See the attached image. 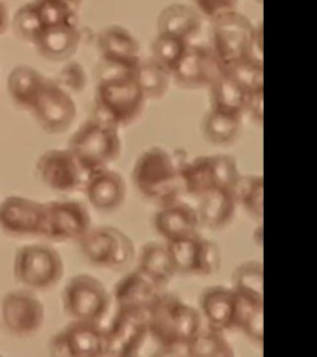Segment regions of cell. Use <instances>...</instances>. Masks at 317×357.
I'll return each mask as SVG.
<instances>
[{
    "mask_svg": "<svg viewBox=\"0 0 317 357\" xmlns=\"http://www.w3.org/2000/svg\"><path fill=\"white\" fill-rule=\"evenodd\" d=\"M62 305L71 320L100 323L111 305V296L93 275L77 274L63 288Z\"/></svg>",
    "mask_w": 317,
    "mask_h": 357,
    "instance_id": "ba28073f",
    "label": "cell"
},
{
    "mask_svg": "<svg viewBox=\"0 0 317 357\" xmlns=\"http://www.w3.org/2000/svg\"><path fill=\"white\" fill-rule=\"evenodd\" d=\"M92 229L87 207L75 200L44 202L42 237L52 242H78Z\"/></svg>",
    "mask_w": 317,
    "mask_h": 357,
    "instance_id": "9c48e42d",
    "label": "cell"
},
{
    "mask_svg": "<svg viewBox=\"0 0 317 357\" xmlns=\"http://www.w3.org/2000/svg\"><path fill=\"white\" fill-rule=\"evenodd\" d=\"M208 89L211 96L212 109L240 117L245 113L248 93L229 73H221Z\"/></svg>",
    "mask_w": 317,
    "mask_h": 357,
    "instance_id": "4316f807",
    "label": "cell"
},
{
    "mask_svg": "<svg viewBox=\"0 0 317 357\" xmlns=\"http://www.w3.org/2000/svg\"><path fill=\"white\" fill-rule=\"evenodd\" d=\"M138 271L162 288L171 280L175 273H178L167 245L156 242L148 243L141 248Z\"/></svg>",
    "mask_w": 317,
    "mask_h": 357,
    "instance_id": "484cf974",
    "label": "cell"
},
{
    "mask_svg": "<svg viewBox=\"0 0 317 357\" xmlns=\"http://www.w3.org/2000/svg\"><path fill=\"white\" fill-rule=\"evenodd\" d=\"M242 128V117L212 109L203 118L202 130L213 144H231L238 138Z\"/></svg>",
    "mask_w": 317,
    "mask_h": 357,
    "instance_id": "f1b7e54d",
    "label": "cell"
},
{
    "mask_svg": "<svg viewBox=\"0 0 317 357\" xmlns=\"http://www.w3.org/2000/svg\"><path fill=\"white\" fill-rule=\"evenodd\" d=\"M63 1L71 4L75 9H77L78 6H81V3H82V0H63Z\"/></svg>",
    "mask_w": 317,
    "mask_h": 357,
    "instance_id": "bcb514c9",
    "label": "cell"
},
{
    "mask_svg": "<svg viewBox=\"0 0 317 357\" xmlns=\"http://www.w3.org/2000/svg\"><path fill=\"white\" fill-rule=\"evenodd\" d=\"M146 100H159L165 95L171 75L153 59H141L134 71Z\"/></svg>",
    "mask_w": 317,
    "mask_h": 357,
    "instance_id": "f546056e",
    "label": "cell"
},
{
    "mask_svg": "<svg viewBox=\"0 0 317 357\" xmlns=\"http://www.w3.org/2000/svg\"><path fill=\"white\" fill-rule=\"evenodd\" d=\"M13 273L22 288L46 291L55 288L65 273L59 252L45 245H22L14 257Z\"/></svg>",
    "mask_w": 317,
    "mask_h": 357,
    "instance_id": "8992f818",
    "label": "cell"
},
{
    "mask_svg": "<svg viewBox=\"0 0 317 357\" xmlns=\"http://www.w3.org/2000/svg\"><path fill=\"white\" fill-rule=\"evenodd\" d=\"M145 100L146 98L134 71H124L105 65L100 66L93 116L121 128L139 117Z\"/></svg>",
    "mask_w": 317,
    "mask_h": 357,
    "instance_id": "6da1fadb",
    "label": "cell"
},
{
    "mask_svg": "<svg viewBox=\"0 0 317 357\" xmlns=\"http://www.w3.org/2000/svg\"><path fill=\"white\" fill-rule=\"evenodd\" d=\"M233 290L245 301L264 304V268L262 263L247 262L235 269Z\"/></svg>",
    "mask_w": 317,
    "mask_h": 357,
    "instance_id": "83f0119b",
    "label": "cell"
},
{
    "mask_svg": "<svg viewBox=\"0 0 317 357\" xmlns=\"http://www.w3.org/2000/svg\"><path fill=\"white\" fill-rule=\"evenodd\" d=\"M234 351L222 333L216 330H200L190 340L189 356L191 357H231Z\"/></svg>",
    "mask_w": 317,
    "mask_h": 357,
    "instance_id": "836d02e7",
    "label": "cell"
},
{
    "mask_svg": "<svg viewBox=\"0 0 317 357\" xmlns=\"http://www.w3.org/2000/svg\"><path fill=\"white\" fill-rule=\"evenodd\" d=\"M45 28L76 26V9L63 0H33Z\"/></svg>",
    "mask_w": 317,
    "mask_h": 357,
    "instance_id": "8d00e7d4",
    "label": "cell"
},
{
    "mask_svg": "<svg viewBox=\"0 0 317 357\" xmlns=\"http://www.w3.org/2000/svg\"><path fill=\"white\" fill-rule=\"evenodd\" d=\"M197 213L201 225L208 229H223L229 225L235 213L237 197L233 190L213 188L208 190L199 199Z\"/></svg>",
    "mask_w": 317,
    "mask_h": 357,
    "instance_id": "7402d4cb",
    "label": "cell"
},
{
    "mask_svg": "<svg viewBox=\"0 0 317 357\" xmlns=\"http://www.w3.org/2000/svg\"><path fill=\"white\" fill-rule=\"evenodd\" d=\"M222 73L211 47L190 44L171 77L183 89H197L210 87Z\"/></svg>",
    "mask_w": 317,
    "mask_h": 357,
    "instance_id": "e0dca14e",
    "label": "cell"
},
{
    "mask_svg": "<svg viewBox=\"0 0 317 357\" xmlns=\"http://www.w3.org/2000/svg\"><path fill=\"white\" fill-rule=\"evenodd\" d=\"M35 172L46 188L61 194L82 190L88 176L68 148L45 151L36 162Z\"/></svg>",
    "mask_w": 317,
    "mask_h": 357,
    "instance_id": "7c38bea8",
    "label": "cell"
},
{
    "mask_svg": "<svg viewBox=\"0 0 317 357\" xmlns=\"http://www.w3.org/2000/svg\"><path fill=\"white\" fill-rule=\"evenodd\" d=\"M258 1H262V0H258Z\"/></svg>",
    "mask_w": 317,
    "mask_h": 357,
    "instance_id": "7dc6e473",
    "label": "cell"
},
{
    "mask_svg": "<svg viewBox=\"0 0 317 357\" xmlns=\"http://www.w3.org/2000/svg\"><path fill=\"white\" fill-rule=\"evenodd\" d=\"M91 206L100 212H113L122 206L127 188L122 175L109 167L88 174L82 188Z\"/></svg>",
    "mask_w": 317,
    "mask_h": 357,
    "instance_id": "d6986e66",
    "label": "cell"
},
{
    "mask_svg": "<svg viewBox=\"0 0 317 357\" xmlns=\"http://www.w3.org/2000/svg\"><path fill=\"white\" fill-rule=\"evenodd\" d=\"M238 204L252 218L262 220L264 213V181L262 176H240L234 188Z\"/></svg>",
    "mask_w": 317,
    "mask_h": 357,
    "instance_id": "d6a6232c",
    "label": "cell"
},
{
    "mask_svg": "<svg viewBox=\"0 0 317 357\" xmlns=\"http://www.w3.org/2000/svg\"><path fill=\"white\" fill-rule=\"evenodd\" d=\"M49 352L55 357H98L107 355L106 329L100 323L72 320L52 336Z\"/></svg>",
    "mask_w": 317,
    "mask_h": 357,
    "instance_id": "30bf717a",
    "label": "cell"
},
{
    "mask_svg": "<svg viewBox=\"0 0 317 357\" xmlns=\"http://www.w3.org/2000/svg\"><path fill=\"white\" fill-rule=\"evenodd\" d=\"M81 43V33L76 26L45 28L33 46L45 60L62 62L70 60Z\"/></svg>",
    "mask_w": 317,
    "mask_h": 357,
    "instance_id": "603a6c76",
    "label": "cell"
},
{
    "mask_svg": "<svg viewBox=\"0 0 317 357\" xmlns=\"http://www.w3.org/2000/svg\"><path fill=\"white\" fill-rule=\"evenodd\" d=\"M84 259L102 269L118 271L133 261L134 245L127 234L117 227H92L78 241Z\"/></svg>",
    "mask_w": 317,
    "mask_h": 357,
    "instance_id": "52a82bcc",
    "label": "cell"
},
{
    "mask_svg": "<svg viewBox=\"0 0 317 357\" xmlns=\"http://www.w3.org/2000/svg\"><path fill=\"white\" fill-rule=\"evenodd\" d=\"M45 77L36 68L19 65L11 70L6 79V89L13 103L22 111H31L44 87Z\"/></svg>",
    "mask_w": 317,
    "mask_h": 357,
    "instance_id": "d4e9b609",
    "label": "cell"
},
{
    "mask_svg": "<svg viewBox=\"0 0 317 357\" xmlns=\"http://www.w3.org/2000/svg\"><path fill=\"white\" fill-rule=\"evenodd\" d=\"M11 24L13 30L19 39L33 45L39 39L45 29L44 22L41 20L39 11L33 1L20 6L14 14Z\"/></svg>",
    "mask_w": 317,
    "mask_h": 357,
    "instance_id": "d590c367",
    "label": "cell"
},
{
    "mask_svg": "<svg viewBox=\"0 0 317 357\" xmlns=\"http://www.w3.org/2000/svg\"><path fill=\"white\" fill-rule=\"evenodd\" d=\"M107 355L137 356L153 339L148 326V312L118 309L106 329Z\"/></svg>",
    "mask_w": 317,
    "mask_h": 357,
    "instance_id": "4fadbf2b",
    "label": "cell"
},
{
    "mask_svg": "<svg viewBox=\"0 0 317 357\" xmlns=\"http://www.w3.org/2000/svg\"><path fill=\"white\" fill-rule=\"evenodd\" d=\"M44 202L8 196L0 202V231L14 238L42 237Z\"/></svg>",
    "mask_w": 317,
    "mask_h": 357,
    "instance_id": "9a60e30c",
    "label": "cell"
},
{
    "mask_svg": "<svg viewBox=\"0 0 317 357\" xmlns=\"http://www.w3.org/2000/svg\"><path fill=\"white\" fill-rule=\"evenodd\" d=\"M202 26L199 10L185 4H170L162 9L157 17V33L170 35L191 43Z\"/></svg>",
    "mask_w": 317,
    "mask_h": 357,
    "instance_id": "cb8c5ba5",
    "label": "cell"
},
{
    "mask_svg": "<svg viewBox=\"0 0 317 357\" xmlns=\"http://www.w3.org/2000/svg\"><path fill=\"white\" fill-rule=\"evenodd\" d=\"M263 100H264V91L261 92H256L248 95V100H247V106H245V112L249 113L254 121L256 122H263V116H264V111H263Z\"/></svg>",
    "mask_w": 317,
    "mask_h": 357,
    "instance_id": "ee69618b",
    "label": "cell"
},
{
    "mask_svg": "<svg viewBox=\"0 0 317 357\" xmlns=\"http://www.w3.org/2000/svg\"><path fill=\"white\" fill-rule=\"evenodd\" d=\"M180 167L170 153L154 146L137 159L132 178L140 195L164 206L184 194Z\"/></svg>",
    "mask_w": 317,
    "mask_h": 357,
    "instance_id": "7a4b0ae2",
    "label": "cell"
},
{
    "mask_svg": "<svg viewBox=\"0 0 317 357\" xmlns=\"http://www.w3.org/2000/svg\"><path fill=\"white\" fill-rule=\"evenodd\" d=\"M184 192L199 199L208 190L216 188L212 173L211 156H200L180 167Z\"/></svg>",
    "mask_w": 317,
    "mask_h": 357,
    "instance_id": "4dcf8cb0",
    "label": "cell"
},
{
    "mask_svg": "<svg viewBox=\"0 0 317 357\" xmlns=\"http://www.w3.org/2000/svg\"><path fill=\"white\" fill-rule=\"evenodd\" d=\"M201 314L208 328L224 333L237 329L240 310V298L233 289L226 287H210L200 298Z\"/></svg>",
    "mask_w": 317,
    "mask_h": 357,
    "instance_id": "ac0fdd59",
    "label": "cell"
},
{
    "mask_svg": "<svg viewBox=\"0 0 317 357\" xmlns=\"http://www.w3.org/2000/svg\"><path fill=\"white\" fill-rule=\"evenodd\" d=\"M0 314L8 333L17 339L31 337L44 325V304L35 291L26 288L6 293L1 299Z\"/></svg>",
    "mask_w": 317,
    "mask_h": 357,
    "instance_id": "8fae6325",
    "label": "cell"
},
{
    "mask_svg": "<svg viewBox=\"0 0 317 357\" xmlns=\"http://www.w3.org/2000/svg\"><path fill=\"white\" fill-rule=\"evenodd\" d=\"M201 323V314L196 309L164 293L148 310V326L160 346L159 355L170 346L189 344L200 331Z\"/></svg>",
    "mask_w": 317,
    "mask_h": 357,
    "instance_id": "277c9868",
    "label": "cell"
},
{
    "mask_svg": "<svg viewBox=\"0 0 317 357\" xmlns=\"http://www.w3.org/2000/svg\"><path fill=\"white\" fill-rule=\"evenodd\" d=\"M191 43L178 39L170 35L157 33L155 40L151 44V57L167 73L173 75L175 68L183 60Z\"/></svg>",
    "mask_w": 317,
    "mask_h": 357,
    "instance_id": "1f68e13d",
    "label": "cell"
},
{
    "mask_svg": "<svg viewBox=\"0 0 317 357\" xmlns=\"http://www.w3.org/2000/svg\"><path fill=\"white\" fill-rule=\"evenodd\" d=\"M97 47L102 65L111 68L135 71L141 60L138 40L128 29L121 25H109L102 29L97 38Z\"/></svg>",
    "mask_w": 317,
    "mask_h": 357,
    "instance_id": "2e32d148",
    "label": "cell"
},
{
    "mask_svg": "<svg viewBox=\"0 0 317 357\" xmlns=\"http://www.w3.org/2000/svg\"><path fill=\"white\" fill-rule=\"evenodd\" d=\"M237 329L242 330L252 341L262 344L264 341V304H253L240 298Z\"/></svg>",
    "mask_w": 317,
    "mask_h": 357,
    "instance_id": "f35d334b",
    "label": "cell"
},
{
    "mask_svg": "<svg viewBox=\"0 0 317 357\" xmlns=\"http://www.w3.org/2000/svg\"><path fill=\"white\" fill-rule=\"evenodd\" d=\"M233 78L248 95L264 91V66L262 59L248 57L224 71Z\"/></svg>",
    "mask_w": 317,
    "mask_h": 357,
    "instance_id": "e575fe53",
    "label": "cell"
},
{
    "mask_svg": "<svg viewBox=\"0 0 317 357\" xmlns=\"http://www.w3.org/2000/svg\"><path fill=\"white\" fill-rule=\"evenodd\" d=\"M30 113L46 133L60 134L72 126L77 108L72 95L56 84L54 78L46 77Z\"/></svg>",
    "mask_w": 317,
    "mask_h": 357,
    "instance_id": "5bb4252c",
    "label": "cell"
},
{
    "mask_svg": "<svg viewBox=\"0 0 317 357\" xmlns=\"http://www.w3.org/2000/svg\"><path fill=\"white\" fill-rule=\"evenodd\" d=\"M256 28L248 17L237 10L212 20L211 50L223 70L256 55ZM261 59V57H258Z\"/></svg>",
    "mask_w": 317,
    "mask_h": 357,
    "instance_id": "5b68a950",
    "label": "cell"
},
{
    "mask_svg": "<svg viewBox=\"0 0 317 357\" xmlns=\"http://www.w3.org/2000/svg\"><path fill=\"white\" fill-rule=\"evenodd\" d=\"M67 148L77 158L87 175L109 167L122 151L119 127L92 116L71 135Z\"/></svg>",
    "mask_w": 317,
    "mask_h": 357,
    "instance_id": "3957f363",
    "label": "cell"
},
{
    "mask_svg": "<svg viewBox=\"0 0 317 357\" xmlns=\"http://www.w3.org/2000/svg\"><path fill=\"white\" fill-rule=\"evenodd\" d=\"M200 226L197 208L178 200L160 207L154 216L156 232L167 242L196 236Z\"/></svg>",
    "mask_w": 317,
    "mask_h": 357,
    "instance_id": "ffe728a7",
    "label": "cell"
},
{
    "mask_svg": "<svg viewBox=\"0 0 317 357\" xmlns=\"http://www.w3.org/2000/svg\"><path fill=\"white\" fill-rule=\"evenodd\" d=\"M194 1L199 13L203 14L211 20H215L216 17H221L223 14L237 10L240 0H194Z\"/></svg>",
    "mask_w": 317,
    "mask_h": 357,
    "instance_id": "7bdbcfd3",
    "label": "cell"
},
{
    "mask_svg": "<svg viewBox=\"0 0 317 357\" xmlns=\"http://www.w3.org/2000/svg\"><path fill=\"white\" fill-rule=\"evenodd\" d=\"M200 234L167 242L170 256L178 273L194 274L201 243Z\"/></svg>",
    "mask_w": 317,
    "mask_h": 357,
    "instance_id": "74e56055",
    "label": "cell"
},
{
    "mask_svg": "<svg viewBox=\"0 0 317 357\" xmlns=\"http://www.w3.org/2000/svg\"><path fill=\"white\" fill-rule=\"evenodd\" d=\"M221 252L216 243L206 238H201L200 250L196 261L194 275H211L221 267Z\"/></svg>",
    "mask_w": 317,
    "mask_h": 357,
    "instance_id": "b9f144b4",
    "label": "cell"
},
{
    "mask_svg": "<svg viewBox=\"0 0 317 357\" xmlns=\"http://www.w3.org/2000/svg\"><path fill=\"white\" fill-rule=\"evenodd\" d=\"M54 79L56 84L70 95L82 93L87 87V73L84 67L77 61H70L57 73Z\"/></svg>",
    "mask_w": 317,
    "mask_h": 357,
    "instance_id": "60d3db41",
    "label": "cell"
},
{
    "mask_svg": "<svg viewBox=\"0 0 317 357\" xmlns=\"http://www.w3.org/2000/svg\"><path fill=\"white\" fill-rule=\"evenodd\" d=\"M212 173L216 188L233 190L240 181V174L234 158L229 155H211Z\"/></svg>",
    "mask_w": 317,
    "mask_h": 357,
    "instance_id": "ab89813d",
    "label": "cell"
},
{
    "mask_svg": "<svg viewBox=\"0 0 317 357\" xmlns=\"http://www.w3.org/2000/svg\"><path fill=\"white\" fill-rule=\"evenodd\" d=\"M162 287L137 269L118 282L114 288V301L118 309L148 312L162 296Z\"/></svg>",
    "mask_w": 317,
    "mask_h": 357,
    "instance_id": "44dd1931",
    "label": "cell"
},
{
    "mask_svg": "<svg viewBox=\"0 0 317 357\" xmlns=\"http://www.w3.org/2000/svg\"><path fill=\"white\" fill-rule=\"evenodd\" d=\"M9 14L6 9V4L0 0V33H4L9 26Z\"/></svg>",
    "mask_w": 317,
    "mask_h": 357,
    "instance_id": "f6af8a7d",
    "label": "cell"
}]
</instances>
